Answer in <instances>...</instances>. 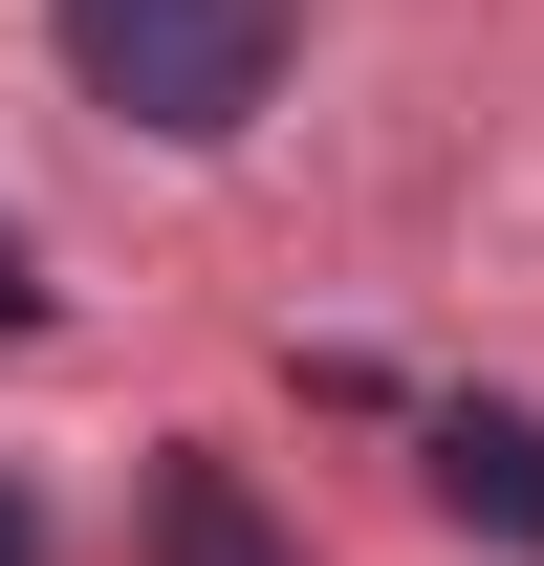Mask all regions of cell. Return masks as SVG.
<instances>
[{
    "mask_svg": "<svg viewBox=\"0 0 544 566\" xmlns=\"http://www.w3.org/2000/svg\"><path fill=\"white\" fill-rule=\"evenodd\" d=\"M44 44H66V87L109 109V132L218 153V132H262L283 44H305V0H44Z\"/></svg>",
    "mask_w": 544,
    "mask_h": 566,
    "instance_id": "obj_1",
    "label": "cell"
},
{
    "mask_svg": "<svg viewBox=\"0 0 544 566\" xmlns=\"http://www.w3.org/2000/svg\"><path fill=\"white\" fill-rule=\"evenodd\" d=\"M414 458H436V501H458L479 545H544V415H523V392H436Z\"/></svg>",
    "mask_w": 544,
    "mask_h": 566,
    "instance_id": "obj_2",
    "label": "cell"
},
{
    "mask_svg": "<svg viewBox=\"0 0 544 566\" xmlns=\"http://www.w3.org/2000/svg\"><path fill=\"white\" fill-rule=\"evenodd\" d=\"M153 566H305V545L262 523V480H240L218 436H175V458H153Z\"/></svg>",
    "mask_w": 544,
    "mask_h": 566,
    "instance_id": "obj_3",
    "label": "cell"
},
{
    "mask_svg": "<svg viewBox=\"0 0 544 566\" xmlns=\"http://www.w3.org/2000/svg\"><path fill=\"white\" fill-rule=\"evenodd\" d=\"M0 327H44V283H22V218H0Z\"/></svg>",
    "mask_w": 544,
    "mask_h": 566,
    "instance_id": "obj_4",
    "label": "cell"
},
{
    "mask_svg": "<svg viewBox=\"0 0 544 566\" xmlns=\"http://www.w3.org/2000/svg\"><path fill=\"white\" fill-rule=\"evenodd\" d=\"M0 566H44V501H22V480H0Z\"/></svg>",
    "mask_w": 544,
    "mask_h": 566,
    "instance_id": "obj_5",
    "label": "cell"
}]
</instances>
